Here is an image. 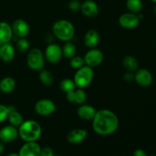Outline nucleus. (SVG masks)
<instances>
[{"label":"nucleus","instance_id":"4be33fe9","mask_svg":"<svg viewBox=\"0 0 156 156\" xmlns=\"http://www.w3.org/2000/svg\"><path fill=\"white\" fill-rule=\"evenodd\" d=\"M16 86L15 80L12 77H5L0 81V91L5 94H9L15 90Z\"/></svg>","mask_w":156,"mask_h":156},{"label":"nucleus","instance_id":"a19ab883","mask_svg":"<svg viewBox=\"0 0 156 156\" xmlns=\"http://www.w3.org/2000/svg\"><path fill=\"white\" fill-rule=\"evenodd\" d=\"M54 156H62V155H54Z\"/></svg>","mask_w":156,"mask_h":156},{"label":"nucleus","instance_id":"20e7f679","mask_svg":"<svg viewBox=\"0 0 156 156\" xmlns=\"http://www.w3.org/2000/svg\"><path fill=\"white\" fill-rule=\"evenodd\" d=\"M93 78H94L93 68L85 65L77 69L76 73H75L73 81L77 88H85L91 83Z\"/></svg>","mask_w":156,"mask_h":156},{"label":"nucleus","instance_id":"5701e85b","mask_svg":"<svg viewBox=\"0 0 156 156\" xmlns=\"http://www.w3.org/2000/svg\"><path fill=\"white\" fill-rule=\"evenodd\" d=\"M123 65L128 72L133 73L138 69V61L133 56H125L123 59Z\"/></svg>","mask_w":156,"mask_h":156},{"label":"nucleus","instance_id":"a211bd4d","mask_svg":"<svg viewBox=\"0 0 156 156\" xmlns=\"http://www.w3.org/2000/svg\"><path fill=\"white\" fill-rule=\"evenodd\" d=\"M15 50L9 43L2 44L0 47V59L5 62H10L15 58Z\"/></svg>","mask_w":156,"mask_h":156},{"label":"nucleus","instance_id":"dca6fc26","mask_svg":"<svg viewBox=\"0 0 156 156\" xmlns=\"http://www.w3.org/2000/svg\"><path fill=\"white\" fill-rule=\"evenodd\" d=\"M88 131L84 129H74L67 134V141L70 144L76 145L82 143L88 136Z\"/></svg>","mask_w":156,"mask_h":156},{"label":"nucleus","instance_id":"f704fd0d","mask_svg":"<svg viewBox=\"0 0 156 156\" xmlns=\"http://www.w3.org/2000/svg\"><path fill=\"white\" fill-rule=\"evenodd\" d=\"M5 151V146H4V143H2V141H0V154L3 153Z\"/></svg>","mask_w":156,"mask_h":156},{"label":"nucleus","instance_id":"c756f323","mask_svg":"<svg viewBox=\"0 0 156 156\" xmlns=\"http://www.w3.org/2000/svg\"><path fill=\"white\" fill-rule=\"evenodd\" d=\"M9 107L4 105H0V123L4 122L9 116Z\"/></svg>","mask_w":156,"mask_h":156},{"label":"nucleus","instance_id":"ddd939ff","mask_svg":"<svg viewBox=\"0 0 156 156\" xmlns=\"http://www.w3.org/2000/svg\"><path fill=\"white\" fill-rule=\"evenodd\" d=\"M41 148L36 142H25L20 149L19 156H40Z\"/></svg>","mask_w":156,"mask_h":156},{"label":"nucleus","instance_id":"c85d7f7f","mask_svg":"<svg viewBox=\"0 0 156 156\" xmlns=\"http://www.w3.org/2000/svg\"><path fill=\"white\" fill-rule=\"evenodd\" d=\"M69 65L72 68L75 69H79L81 67H82L83 66L85 65L84 58L82 57V56H75L74 57L70 59Z\"/></svg>","mask_w":156,"mask_h":156},{"label":"nucleus","instance_id":"2f4dec72","mask_svg":"<svg viewBox=\"0 0 156 156\" xmlns=\"http://www.w3.org/2000/svg\"><path fill=\"white\" fill-rule=\"evenodd\" d=\"M40 156H54V152L51 148L45 146V147L41 149V155Z\"/></svg>","mask_w":156,"mask_h":156},{"label":"nucleus","instance_id":"0eeeda50","mask_svg":"<svg viewBox=\"0 0 156 156\" xmlns=\"http://www.w3.org/2000/svg\"><path fill=\"white\" fill-rule=\"evenodd\" d=\"M83 58L85 65L91 68H94L100 66L103 62L104 55L98 49L91 48L85 53Z\"/></svg>","mask_w":156,"mask_h":156},{"label":"nucleus","instance_id":"7c9ffc66","mask_svg":"<svg viewBox=\"0 0 156 156\" xmlns=\"http://www.w3.org/2000/svg\"><path fill=\"white\" fill-rule=\"evenodd\" d=\"M81 5L82 3L79 0H71L68 4L69 9L72 12H77L81 9Z\"/></svg>","mask_w":156,"mask_h":156},{"label":"nucleus","instance_id":"b1692460","mask_svg":"<svg viewBox=\"0 0 156 156\" xmlns=\"http://www.w3.org/2000/svg\"><path fill=\"white\" fill-rule=\"evenodd\" d=\"M76 47L73 43L67 41L66 44H64L63 47H62V56L64 57L67 58V59H72L74 57L76 54Z\"/></svg>","mask_w":156,"mask_h":156},{"label":"nucleus","instance_id":"4468645a","mask_svg":"<svg viewBox=\"0 0 156 156\" xmlns=\"http://www.w3.org/2000/svg\"><path fill=\"white\" fill-rule=\"evenodd\" d=\"M81 12L88 18H95L99 12V8L97 3L93 0H85L81 5Z\"/></svg>","mask_w":156,"mask_h":156},{"label":"nucleus","instance_id":"58836bf2","mask_svg":"<svg viewBox=\"0 0 156 156\" xmlns=\"http://www.w3.org/2000/svg\"><path fill=\"white\" fill-rule=\"evenodd\" d=\"M149 156H156V154H154V155H149Z\"/></svg>","mask_w":156,"mask_h":156},{"label":"nucleus","instance_id":"9d476101","mask_svg":"<svg viewBox=\"0 0 156 156\" xmlns=\"http://www.w3.org/2000/svg\"><path fill=\"white\" fill-rule=\"evenodd\" d=\"M134 80L142 87H149L153 82V76L151 72L146 69H137L134 75Z\"/></svg>","mask_w":156,"mask_h":156},{"label":"nucleus","instance_id":"393cba45","mask_svg":"<svg viewBox=\"0 0 156 156\" xmlns=\"http://www.w3.org/2000/svg\"><path fill=\"white\" fill-rule=\"evenodd\" d=\"M126 5L129 12L134 14H140L143 8L142 0H126Z\"/></svg>","mask_w":156,"mask_h":156},{"label":"nucleus","instance_id":"72a5a7b5","mask_svg":"<svg viewBox=\"0 0 156 156\" xmlns=\"http://www.w3.org/2000/svg\"><path fill=\"white\" fill-rule=\"evenodd\" d=\"M133 156H148L147 153L145 150L142 149H137L134 151Z\"/></svg>","mask_w":156,"mask_h":156},{"label":"nucleus","instance_id":"aec40b11","mask_svg":"<svg viewBox=\"0 0 156 156\" xmlns=\"http://www.w3.org/2000/svg\"><path fill=\"white\" fill-rule=\"evenodd\" d=\"M12 26L5 21H0V43H9L13 37Z\"/></svg>","mask_w":156,"mask_h":156},{"label":"nucleus","instance_id":"1a4fd4ad","mask_svg":"<svg viewBox=\"0 0 156 156\" xmlns=\"http://www.w3.org/2000/svg\"><path fill=\"white\" fill-rule=\"evenodd\" d=\"M62 56V47L56 44H50L47 47L44 57L50 63H57Z\"/></svg>","mask_w":156,"mask_h":156},{"label":"nucleus","instance_id":"6e6552de","mask_svg":"<svg viewBox=\"0 0 156 156\" xmlns=\"http://www.w3.org/2000/svg\"><path fill=\"white\" fill-rule=\"evenodd\" d=\"M119 24L125 29L136 28L140 24V18L137 14L127 12L119 17Z\"/></svg>","mask_w":156,"mask_h":156},{"label":"nucleus","instance_id":"6ab92c4d","mask_svg":"<svg viewBox=\"0 0 156 156\" xmlns=\"http://www.w3.org/2000/svg\"><path fill=\"white\" fill-rule=\"evenodd\" d=\"M100 41V35L94 29L88 30L84 36V44L88 48H95Z\"/></svg>","mask_w":156,"mask_h":156},{"label":"nucleus","instance_id":"39448f33","mask_svg":"<svg viewBox=\"0 0 156 156\" xmlns=\"http://www.w3.org/2000/svg\"><path fill=\"white\" fill-rule=\"evenodd\" d=\"M27 66L34 71H41L45 64V57L39 48H32L29 50L27 56Z\"/></svg>","mask_w":156,"mask_h":156},{"label":"nucleus","instance_id":"7ed1b4c3","mask_svg":"<svg viewBox=\"0 0 156 156\" xmlns=\"http://www.w3.org/2000/svg\"><path fill=\"white\" fill-rule=\"evenodd\" d=\"M52 30L56 37L62 41H70L75 35V27L73 23L67 20H58L53 24Z\"/></svg>","mask_w":156,"mask_h":156},{"label":"nucleus","instance_id":"79ce46f5","mask_svg":"<svg viewBox=\"0 0 156 156\" xmlns=\"http://www.w3.org/2000/svg\"><path fill=\"white\" fill-rule=\"evenodd\" d=\"M112 156H115V155H112Z\"/></svg>","mask_w":156,"mask_h":156},{"label":"nucleus","instance_id":"473e14b6","mask_svg":"<svg viewBox=\"0 0 156 156\" xmlns=\"http://www.w3.org/2000/svg\"><path fill=\"white\" fill-rule=\"evenodd\" d=\"M123 79L126 82H131L134 79V75L131 72H127L123 75Z\"/></svg>","mask_w":156,"mask_h":156},{"label":"nucleus","instance_id":"f257e3e1","mask_svg":"<svg viewBox=\"0 0 156 156\" xmlns=\"http://www.w3.org/2000/svg\"><path fill=\"white\" fill-rule=\"evenodd\" d=\"M119 126V119L115 113L108 109L96 111L92 120V128L94 132L101 136H108L117 131Z\"/></svg>","mask_w":156,"mask_h":156},{"label":"nucleus","instance_id":"9b49d317","mask_svg":"<svg viewBox=\"0 0 156 156\" xmlns=\"http://www.w3.org/2000/svg\"><path fill=\"white\" fill-rule=\"evenodd\" d=\"M18 136V129L16 126L8 125L0 129V141L3 143H10Z\"/></svg>","mask_w":156,"mask_h":156},{"label":"nucleus","instance_id":"a878e982","mask_svg":"<svg viewBox=\"0 0 156 156\" xmlns=\"http://www.w3.org/2000/svg\"><path fill=\"white\" fill-rule=\"evenodd\" d=\"M39 79L41 83L45 86H50L53 83V76L50 71L45 69H41L39 73Z\"/></svg>","mask_w":156,"mask_h":156},{"label":"nucleus","instance_id":"f3484780","mask_svg":"<svg viewBox=\"0 0 156 156\" xmlns=\"http://www.w3.org/2000/svg\"><path fill=\"white\" fill-rule=\"evenodd\" d=\"M96 109L91 105L82 104L77 109V115L82 120L89 121L92 120L96 114Z\"/></svg>","mask_w":156,"mask_h":156},{"label":"nucleus","instance_id":"423d86ee","mask_svg":"<svg viewBox=\"0 0 156 156\" xmlns=\"http://www.w3.org/2000/svg\"><path fill=\"white\" fill-rule=\"evenodd\" d=\"M56 110V105H55L54 102H53V101L50 100V99H41V100L38 101L34 105L35 112H36L38 115L43 116V117L50 115V114H53V112H55Z\"/></svg>","mask_w":156,"mask_h":156},{"label":"nucleus","instance_id":"f8f14e48","mask_svg":"<svg viewBox=\"0 0 156 156\" xmlns=\"http://www.w3.org/2000/svg\"><path fill=\"white\" fill-rule=\"evenodd\" d=\"M12 31L15 36L18 38L26 37L30 33V26L28 23L23 19H17L12 23Z\"/></svg>","mask_w":156,"mask_h":156},{"label":"nucleus","instance_id":"412c9836","mask_svg":"<svg viewBox=\"0 0 156 156\" xmlns=\"http://www.w3.org/2000/svg\"><path fill=\"white\" fill-rule=\"evenodd\" d=\"M9 113L7 118L9 122L12 126L18 127L24 122V117L21 115V113L17 111L13 106H9Z\"/></svg>","mask_w":156,"mask_h":156},{"label":"nucleus","instance_id":"cd10ccee","mask_svg":"<svg viewBox=\"0 0 156 156\" xmlns=\"http://www.w3.org/2000/svg\"><path fill=\"white\" fill-rule=\"evenodd\" d=\"M16 47L17 50L21 53H25L29 50L30 47V44H29L28 41L26 39L25 37L19 38L16 43Z\"/></svg>","mask_w":156,"mask_h":156},{"label":"nucleus","instance_id":"2eb2a0df","mask_svg":"<svg viewBox=\"0 0 156 156\" xmlns=\"http://www.w3.org/2000/svg\"><path fill=\"white\" fill-rule=\"evenodd\" d=\"M66 99L69 103L81 105L86 101L87 94L83 88H78L77 89L76 88L73 91L66 93Z\"/></svg>","mask_w":156,"mask_h":156},{"label":"nucleus","instance_id":"bb28decb","mask_svg":"<svg viewBox=\"0 0 156 156\" xmlns=\"http://www.w3.org/2000/svg\"><path fill=\"white\" fill-rule=\"evenodd\" d=\"M59 88H60V89L63 92H65L66 94V93L76 89L77 87H76L73 79H64L61 81L60 84H59Z\"/></svg>","mask_w":156,"mask_h":156},{"label":"nucleus","instance_id":"4c0bfd02","mask_svg":"<svg viewBox=\"0 0 156 156\" xmlns=\"http://www.w3.org/2000/svg\"><path fill=\"white\" fill-rule=\"evenodd\" d=\"M151 1H152V2L155 3V4H156V0H151Z\"/></svg>","mask_w":156,"mask_h":156},{"label":"nucleus","instance_id":"f03ea898","mask_svg":"<svg viewBox=\"0 0 156 156\" xmlns=\"http://www.w3.org/2000/svg\"><path fill=\"white\" fill-rule=\"evenodd\" d=\"M18 129V136L24 142H36L42 134L41 126L33 120H24Z\"/></svg>","mask_w":156,"mask_h":156},{"label":"nucleus","instance_id":"ea45409f","mask_svg":"<svg viewBox=\"0 0 156 156\" xmlns=\"http://www.w3.org/2000/svg\"><path fill=\"white\" fill-rule=\"evenodd\" d=\"M1 46H2V44H1V43H0V47H1Z\"/></svg>","mask_w":156,"mask_h":156},{"label":"nucleus","instance_id":"e433bc0d","mask_svg":"<svg viewBox=\"0 0 156 156\" xmlns=\"http://www.w3.org/2000/svg\"><path fill=\"white\" fill-rule=\"evenodd\" d=\"M154 12H155V15H156V4H155V8H154Z\"/></svg>","mask_w":156,"mask_h":156},{"label":"nucleus","instance_id":"c9c22d12","mask_svg":"<svg viewBox=\"0 0 156 156\" xmlns=\"http://www.w3.org/2000/svg\"><path fill=\"white\" fill-rule=\"evenodd\" d=\"M7 156H19L18 155V153H15V152H12V153L9 154Z\"/></svg>","mask_w":156,"mask_h":156}]
</instances>
